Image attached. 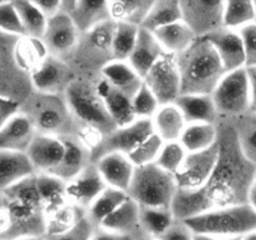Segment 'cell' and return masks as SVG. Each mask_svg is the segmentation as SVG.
<instances>
[{
  "mask_svg": "<svg viewBox=\"0 0 256 240\" xmlns=\"http://www.w3.org/2000/svg\"><path fill=\"white\" fill-rule=\"evenodd\" d=\"M182 94H212L226 70L206 36H198L176 55Z\"/></svg>",
  "mask_w": 256,
  "mask_h": 240,
  "instance_id": "2",
  "label": "cell"
},
{
  "mask_svg": "<svg viewBox=\"0 0 256 240\" xmlns=\"http://www.w3.org/2000/svg\"><path fill=\"white\" fill-rule=\"evenodd\" d=\"M80 32L92 30V28L110 22L109 0H79L70 12Z\"/></svg>",
  "mask_w": 256,
  "mask_h": 240,
  "instance_id": "29",
  "label": "cell"
},
{
  "mask_svg": "<svg viewBox=\"0 0 256 240\" xmlns=\"http://www.w3.org/2000/svg\"><path fill=\"white\" fill-rule=\"evenodd\" d=\"M152 132L154 128L152 119H136L124 126H116L114 130L105 134L98 146L92 150V162H96L100 156L110 152L129 155Z\"/></svg>",
  "mask_w": 256,
  "mask_h": 240,
  "instance_id": "9",
  "label": "cell"
},
{
  "mask_svg": "<svg viewBox=\"0 0 256 240\" xmlns=\"http://www.w3.org/2000/svg\"><path fill=\"white\" fill-rule=\"evenodd\" d=\"M152 122L154 132L164 142L180 140V136L188 125L182 110L175 102L160 105Z\"/></svg>",
  "mask_w": 256,
  "mask_h": 240,
  "instance_id": "28",
  "label": "cell"
},
{
  "mask_svg": "<svg viewBox=\"0 0 256 240\" xmlns=\"http://www.w3.org/2000/svg\"><path fill=\"white\" fill-rule=\"evenodd\" d=\"M248 202H249L250 206L256 212V184L254 182V185L252 186L249 192V199H248Z\"/></svg>",
  "mask_w": 256,
  "mask_h": 240,
  "instance_id": "55",
  "label": "cell"
},
{
  "mask_svg": "<svg viewBox=\"0 0 256 240\" xmlns=\"http://www.w3.org/2000/svg\"><path fill=\"white\" fill-rule=\"evenodd\" d=\"M175 219L172 208L140 206V230L150 236L159 238Z\"/></svg>",
  "mask_w": 256,
  "mask_h": 240,
  "instance_id": "38",
  "label": "cell"
},
{
  "mask_svg": "<svg viewBox=\"0 0 256 240\" xmlns=\"http://www.w3.org/2000/svg\"><path fill=\"white\" fill-rule=\"evenodd\" d=\"M86 212L76 205L68 202L66 205L58 209L56 212L45 216V236H56L69 232L79 222Z\"/></svg>",
  "mask_w": 256,
  "mask_h": 240,
  "instance_id": "35",
  "label": "cell"
},
{
  "mask_svg": "<svg viewBox=\"0 0 256 240\" xmlns=\"http://www.w3.org/2000/svg\"><path fill=\"white\" fill-rule=\"evenodd\" d=\"M94 84L116 126H124L136 120L132 109V96L112 86L100 74L94 79Z\"/></svg>",
  "mask_w": 256,
  "mask_h": 240,
  "instance_id": "19",
  "label": "cell"
},
{
  "mask_svg": "<svg viewBox=\"0 0 256 240\" xmlns=\"http://www.w3.org/2000/svg\"><path fill=\"white\" fill-rule=\"evenodd\" d=\"M242 240H256V230L248 232L246 235H244V236H242Z\"/></svg>",
  "mask_w": 256,
  "mask_h": 240,
  "instance_id": "58",
  "label": "cell"
},
{
  "mask_svg": "<svg viewBox=\"0 0 256 240\" xmlns=\"http://www.w3.org/2000/svg\"><path fill=\"white\" fill-rule=\"evenodd\" d=\"M139 29V25L129 24V22H115L112 44V60H122V62L129 60L136 44Z\"/></svg>",
  "mask_w": 256,
  "mask_h": 240,
  "instance_id": "39",
  "label": "cell"
},
{
  "mask_svg": "<svg viewBox=\"0 0 256 240\" xmlns=\"http://www.w3.org/2000/svg\"><path fill=\"white\" fill-rule=\"evenodd\" d=\"M22 108V102L8 95L0 94V128Z\"/></svg>",
  "mask_w": 256,
  "mask_h": 240,
  "instance_id": "49",
  "label": "cell"
},
{
  "mask_svg": "<svg viewBox=\"0 0 256 240\" xmlns=\"http://www.w3.org/2000/svg\"><path fill=\"white\" fill-rule=\"evenodd\" d=\"M155 0H109L110 14L115 22H129L142 26Z\"/></svg>",
  "mask_w": 256,
  "mask_h": 240,
  "instance_id": "33",
  "label": "cell"
},
{
  "mask_svg": "<svg viewBox=\"0 0 256 240\" xmlns=\"http://www.w3.org/2000/svg\"><path fill=\"white\" fill-rule=\"evenodd\" d=\"M99 229L118 234L136 235L140 230V205L128 196L112 214L108 215L102 222Z\"/></svg>",
  "mask_w": 256,
  "mask_h": 240,
  "instance_id": "25",
  "label": "cell"
},
{
  "mask_svg": "<svg viewBox=\"0 0 256 240\" xmlns=\"http://www.w3.org/2000/svg\"><path fill=\"white\" fill-rule=\"evenodd\" d=\"M245 50V68L256 66V22H250L239 29Z\"/></svg>",
  "mask_w": 256,
  "mask_h": 240,
  "instance_id": "47",
  "label": "cell"
},
{
  "mask_svg": "<svg viewBox=\"0 0 256 240\" xmlns=\"http://www.w3.org/2000/svg\"><path fill=\"white\" fill-rule=\"evenodd\" d=\"M160 106L154 92L142 82L136 94L132 96V109L136 119H152Z\"/></svg>",
  "mask_w": 256,
  "mask_h": 240,
  "instance_id": "44",
  "label": "cell"
},
{
  "mask_svg": "<svg viewBox=\"0 0 256 240\" xmlns=\"http://www.w3.org/2000/svg\"><path fill=\"white\" fill-rule=\"evenodd\" d=\"M255 5H256V0H255Z\"/></svg>",
  "mask_w": 256,
  "mask_h": 240,
  "instance_id": "61",
  "label": "cell"
},
{
  "mask_svg": "<svg viewBox=\"0 0 256 240\" xmlns=\"http://www.w3.org/2000/svg\"><path fill=\"white\" fill-rule=\"evenodd\" d=\"M175 104L179 106L188 124L192 122H212L219 120L216 105L210 94H182Z\"/></svg>",
  "mask_w": 256,
  "mask_h": 240,
  "instance_id": "26",
  "label": "cell"
},
{
  "mask_svg": "<svg viewBox=\"0 0 256 240\" xmlns=\"http://www.w3.org/2000/svg\"><path fill=\"white\" fill-rule=\"evenodd\" d=\"M95 78L76 76L68 85L64 96L80 128H89L105 135L116 125L95 88Z\"/></svg>",
  "mask_w": 256,
  "mask_h": 240,
  "instance_id": "4",
  "label": "cell"
},
{
  "mask_svg": "<svg viewBox=\"0 0 256 240\" xmlns=\"http://www.w3.org/2000/svg\"><path fill=\"white\" fill-rule=\"evenodd\" d=\"M0 240H15V239H0Z\"/></svg>",
  "mask_w": 256,
  "mask_h": 240,
  "instance_id": "60",
  "label": "cell"
},
{
  "mask_svg": "<svg viewBox=\"0 0 256 240\" xmlns=\"http://www.w3.org/2000/svg\"><path fill=\"white\" fill-rule=\"evenodd\" d=\"M96 226L94 222L85 215L79 220L76 225L69 232L56 236H46L48 240H92Z\"/></svg>",
  "mask_w": 256,
  "mask_h": 240,
  "instance_id": "46",
  "label": "cell"
},
{
  "mask_svg": "<svg viewBox=\"0 0 256 240\" xmlns=\"http://www.w3.org/2000/svg\"><path fill=\"white\" fill-rule=\"evenodd\" d=\"M38 135L32 119L20 110L0 128V150L26 152Z\"/></svg>",
  "mask_w": 256,
  "mask_h": 240,
  "instance_id": "18",
  "label": "cell"
},
{
  "mask_svg": "<svg viewBox=\"0 0 256 240\" xmlns=\"http://www.w3.org/2000/svg\"><path fill=\"white\" fill-rule=\"evenodd\" d=\"M256 22L255 0H225L224 26L239 30Z\"/></svg>",
  "mask_w": 256,
  "mask_h": 240,
  "instance_id": "40",
  "label": "cell"
},
{
  "mask_svg": "<svg viewBox=\"0 0 256 240\" xmlns=\"http://www.w3.org/2000/svg\"><path fill=\"white\" fill-rule=\"evenodd\" d=\"M22 110L32 119L40 134L66 136L79 135L80 125L72 116L64 94L34 92L22 102Z\"/></svg>",
  "mask_w": 256,
  "mask_h": 240,
  "instance_id": "3",
  "label": "cell"
},
{
  "mask_svg": "<svg viewBox=\"0 0 256 240\" xmlns=\"http://www.w3.org/2000/svg\"><path fill=\"white\" fill-rule=\"evenodd\" d=\"M164 140L156 134L152 132L145 140H142L129 155L130 160L135 166H142V165L152 164L156 162L159 152L162 150V145H164Z\"/></svg>",
  "mask_w": 256,
  "mask_h": 240,
  "instance_id": "42",
  "label": "cell"
},
{
  "mask_svg": "<svg viewBox=\"0 0 256 240\" xmlns=\"http://www.w3.org/2000/svg\"><path fill=\"white\" fill-rule=\"evenodd\" d=\"M142 80L154 92L160 105L176 102L182 95V80L176 55L165 52L145 74Z\"/></svg>",
  "mask_w": 256,
  "mask_h": 240,
  "instance_id": "10",
  "label": "cell"
},
{
  "mask_svg": "<svg viewBox=\"0 0 256 240\" xmlns=\"http://www.w3.org/2000/svg\"><path fill=\"white\" fill-rule=\"evenodd\" d=\"M35 174L26 152L0 150V192Z\"/></svg>",
  "mask_w": 256,
  "mask_h": 240,
  "instance_id": "23",
  "label": "cell"
},
{
  "mask_svg": "<svg viewBox=\"0 0 256 240\" xmlns=\"http://www.w3.org/2000/svg\"><path fill=\"white\" fill-rule=\"evenodd\" d=\"M15 240H48L45 235H28V236H20Z\"/></svg>",
  "mask_w": 256,
  "mask_h": 240,
  "instance_id": "56",
  "label": "cell"
},
{
  "mask_svg": "<svg viewBox=\"0 0 256 240\" xmlns=\"http://www.w3.org/2000/svg\"><path fill=\"white\" fill-rule=\"evenodd\" d=\"M95 162H90L79 174L66 182V196L69 202L86 212L100 192L106 188Z\"/></svg>",
  "mask_w": 256,
  "mask_h": 240,
  "instance_id": "15",
  "label": "cell"
},
{
  "mask_svg": "<svg viewBox=\"0 0 256 240\" xmlns=\"http://www.w3.org/2000/svg\"><path fill=\"white\" fill-rule=\"evenodd\" d=\"M218 156H219L218 142L209 149L188 152L182 166L174 174L178 189H202L212 174Z\"/></svg>",
  "mask_w": 256,
  "mask_h": 240,
  "instance_id": "11",
  "label": "cell"
},
{
  "mask_svg": "<svg viewBox=\"0 0 256 240\" xmlns=\"http://www.w3.org/2000/svg\"><path fill=\"white\" fill-rule=\"evenodd\" d=\"M92 240H135V235L118 234V232H106V230L96 228Z\"/></svg>",
  "mask_w": 256,
  "mask_h": 240,
  "instance_id": "51",
  "label": "cell"
},
{
  "mask_svg": "<svg viewBox=\"0 0 256 240\" xmlns=\"http://www.w3.org/2000/svg\"><path fill=\"white\" fill-rule=\"evenodd\" d=\"M100 75L112 86L126 92L130 96H134L144 82L142 78L132 69V65L122 60H112L108 62L102 69Z\"/></svg>",
  "mask_w": 256,
  "mask_h": 240,
  "instance_id": "30",
  "label": "cell"
},
{
  "mask_svg": "<svg viewBox=\"0 0 256 240\" xmlns=\"http://www.w3.org/2000/svg\"><path fill=\"white\" fill-rule=\"evenodd\" d=\"M62 138L65 145V152L62 162L55 168L52 175L68 182L92 162V150L76 135H66Z\"/></svg>",
  "mask_w": 256,
  "mask_h": 240,
  "instance_id": "20",
  "label": "cell"
},
{
  "mask_svg": "<svg viewBox=\"0 0 256 240\" xmlns=\"http://www.w3.org/2000/svg\"><path fill=\"white\" fill-rule=\"evenodd\" d=\"M0 32L15 38L25 35L24 26L12 0L0 2Z\"/></svg>",
  "mask_w": 256,
  "mask_h": 240,
  "instance_id": "45",
  "label": "cell"
},
{
  "mask_svg": "<svg viewBox=\"0 0 256 240\" xmlns=\"http://www.w3.org/2000/svg\"><path fill=\"white\" fill-rule=\"evenodd\" d=\"M12 2L19 12L25 35L32 38H42L48 24L46 14L29 0H12Z\"/></svg>",
  "mask_w": 256,
  "mask_h": 240,
  "instance_id": "41",
  "label": "cell"
},
{
  "mask_svg": "<svg viewBox=\"0 0 256 240\" xmlns=\"http://www.w3.org/2000/svg\"><path fill=\"white\" fill-rule=\"evenodd\" d=\"M204 36L209 39L214 49L216 50L226 72L245 68L246 59L239 30L222 26Z\"/></svg>",
  "mask_w": 256,
  "mask_h": 240,
  "instance_id": "16",
  "label": "cell"
},
{
  "mask_svg": "<svg viewBox=\"0 0 256 240\" xmlns=\"http://www.w3.org/2000/svg\"><path fill=\"white\" fill-rule=\"evenodd\" d=\"M75 72L68 62L49 55L29 75L32 89L48 94H64L68 85L75 79Z\"/></svg>",
  "mask_w": 256,
  "mask_h": 240,
  "instance_id": "14",
  "label": "cell"
},
{
  "mask_svg": "<svg viewBox=\"0 0 256 240\" xmlns=\"http://www.w3.org/2000/svg\"><path fill=\"white\" fill-rule=\"evenodd\" d=\"M195 234L244 236L256 230V212L249 202L216 208L184 220Z\"/></svg>",
  "mask_w": 256,
  "mask_h": 240,
  "instance_id": "6",
  "label": "cell"
},
{
  "mask_svg": "<svg viewBox=\"0 0 256 240\" xmlns=\"http://www.w3.org/2000/svg\"><path fill=\"white\" fill-rule=\"evenodd\" d=\"M128 196L129 194L124 190L106 186L86 210V216L98 228L108 215L112 214L122 202L128 199Z\"/></svg>",
  "mask_w": 256,
  "mask_h": 240,
  "instance_id": "37",
  "label": "cell"
},
{
  "mask_svg": "<svg viewBox=\"0 0 256 240\" xmlns=\"http://www.w3.org/2000/svg\"><path fill=\"white\" fill-rule=\"evenodd\" d=\"M180 142L188 152L209 149L218 142V125L212 122L188 124L180 136Z\"/></svg>",
  "mask_w": 256,
  "mask_h": 240,
  "instance_id": "32",
  "label": "cell"
},
{
  "mask_svg": "<svg viewBox=\"0 0 256 240\" xmlns=\"http://www.w3.org/2000/svg\"><path fill=\"white\" fill-rule=\"evenodd\" d=\"M78 2H79V0H60V2H62V12H68V14H70Z\"/></svg>",
  "mask_w": 256,
  "mask_h": 240,
  "instance_id": "54",
  "label": "cell"
},
{
  "mask_svg": "<svg viewBox=\"0 0 256 240\" xmlns=\"http://www.w3.org/2000/svg\"><path fill=\"white\" fill-rule=\"evenodd\" d=\"M29 2L36 5L42 12H44L46 14L48 18L56 14L58 12L62 10V2H60V0H29Z\"/></svg>",
  "mask_w": 256,
  "mask_h": 240,
  "instance_id": "50",
  "label": "cell"
},
{
  "mask_svg": "<svg viewBox=\"0 0 256 240\" xmlns=\"http://www.w3.org/2000/svg\"><path fill=\"white\" fill-rule=\"evenodd\" d=\"M65 152V145L62 136L40 134L35 136L30 144L26 154L34 166L35 172L52 174L60 164Z\"/></svg>",
  "mask_w": 256,
  "mask_h": 240,
  "instance_id": "17",
  "label": "cell"
},
{
  "mask_svg": "<svg viewBox=\"0 0 256 240\" xmlns=\"http://www.w3.org/2000/svg\"><path fill=\"white\" fill-rule=\"evenodd\" d=\"M80 34L82 32L70 14L60 10L48 18V24L42 39L50 55L66 59L79 42Z\"/></svg>",
  "mask_w": 256,
  "mask_h": 240,
  "instance_id": "13",
  "label": "cell"
},
{
  "mask_svg": "<svg viewBox=\"0 0 256 240\" xmlns=\"http://www.w3.org/2000/svg\"><path fill=\"white\" fill-rule=\"evenodd\" d=\"M194 240H242V236H214L206 234H195Z\"/></svg>",
  "mask_w": 256,
  "mask_h": 240,
  "instance_id": "53",
  "label": "cell"
},
{
  "mask_svg": "<svg viewBox=\"0 0 256 240\" xmlns=\"http://www.w3.org/2000/svg\"><path fill=\"white\" fill-rule=\"evenodd\" d=\"M219 118L239 116L250 110V82L246 68L228 72L212 94Z\"/></svg>",
  "mask_w": 256,
  "mask_h": 240,
  "instance_id": "8",
  "label": "cell"
},
{
  "mask_svg": "<svg viewBox=\"0 0 256 240\" xmlns=\"http://www.w3.org/2000/svg\"><path fill=\"white\" fill-rule=\"evenodd\" d=\"M230 120L234 125L242 152L252 164L256 165V112L249 110Z\"/></svg>",
  "mask_w": 256,
  "mask_h": 240,
  "instance_id": "36",
  "label": "cell"
},
{
  "mask_svg": "<svg viewBox=\"0 0 256 240\" xmlns=\"http://www.w3.org/2000/svg\"><path fill=\"white\" fill-rule=\"evenodd\" d=\"M250 82V110L256 112V66L246 68Z\"/></svg>",
  "mask_w": 256,
  "mask_h": 240,
  "instance_id": "52",
  "label": "cell"
},
{
  "mask_svg": "<svg viewBox=\"0 0 256 240\" xmlns=\"http://www.w3.org/2000/svg\"><path fill=\"white\" fill-rule=\"evenodd\" d=\"M35 182L45 216L69 202L65 190L66 182L60 178L46 172H38L35 174Z\"/></svg>",
  "mask_w": 256,
  "mask_h": 240,
  "instance_id": "27",
  "label": "cell"
},
{
  "mask_svg": "<svg viewBox=\"0 0 256 240\" xmlns=\"http://www.w3.org/2000/svg\"><path fill=\"white\" fill-rule=\"evenodd\" d=\"M135 240H159V239H158V238L144 234L142 232H139L136 235H135Z\"/></svg>",
  "mask_w": 256,
  "mask_h": 240,
  "instance_id": "57",
  "label": "cell"
},
{
  "mask_svg": "<svg viewBox=\"0 0 256 240\" xmlns=\"http://www.w3.org/2000/svg\"><path fill=\"white\" fill-rule=\"evenodd\" d=\"M114 29L115 22L110 20L80 34L75 49L64 59L74 70L75 76H98L102 68L112 62Z\"/></svg>",
  "mask_w": 256,
  "mask_h": 240,
  "instance_id": "5",
  "label": "cell"
},
{
  "mask_svg": "<svg viewBox=\"0 0 256 240\" xmlns=\"http://www.w3.org/2000/svg\"><path fill=\"white\" fill-rule=\"evenodd\" d=\"M182 20L198 36L224 26L225 0H179Z\"/></svg>",
  "mask_w": 256,
  "mask_h": 240,
  "instance_id": "12",
  "label": "cell"
},
{
  "mask_svg": "<svg viewBox=\"0 0 256 240\" xmlns=\"http://www.w3.org/2000/svg\"><path fill=\"white\" fill-rule=\"evenodd\" d=\"M94 162L108 186L128 192L135 172V165L128 158V155L110 152L100 156Z\"/></svg>",
  "mask_w": 256,
  "mask_h": 240,
  "instance_id": "21",
  "label": "cell"
},
{
  "mask_svg": "<svg viewBox=\"0 0 256 240\" xmlns=\"http://www.w3.org/2000/svg\"><path fill=\"white\" fill-rule=\"evenodd\" d=\"M164 54L165 50L162 49L154 32L140 26L136 44L128 62L140 76L144 78L152 65Z\"/></svg>",
  "mask_w": 256,
  "mask_h": 240,
  "instance_id": "24",
  "label": "cell"
},
{
  "mask_svg": "<svg viewBox=\"0 0 256 240\" xmlns=\"http://www.w3.org/2000/svg\"><path fill=\"white\" fill-rule=\"evenodd\" d=\"M254 182L256 184V166H255V178H254Z\"/></svg>",
  "mask_w": 256,
  "mask_h": 240,
  "instance_id": "59",
  "label": "cell"
},
{
  "mask_svg": "<svg viewBox=\"0 0 256 240\" xmlns=\"http://www.w3.org/2000/svg\"><path fill=\"white\" fill-rule=\"evenodd\" d=\"M154 34L165 52H170L174 55H179L180 52L188 49L190 44L198 38L194 30L184 20L165 25V26L155 30Z\"/></svg>",
  "mask_w": 256,
  "mask_h": 240,
  "instance_id": "31",
  "label": "cell"
},
{
  "mask_svg": "<svg viewBox=\"0 0 256 240\" xmlns=\"http://www.w3.org/2000/svg\"><path fill=\"white\" fill-rule=\"evenodd\" d=\"M216 125L219 145L216 165L206 184L198 189L202 212L245 204L254 185L256 165L242 152L232 120L219 118Z\"/></svg>",
  "mask_w": 256,
  "mask_h": 240,
  "instance_id": "1",
  "label": "cell"
},
{
  "mask_svg": "<svg viewBox=\"0 0 256 240\" xmlns=\"http://www.w3.org/2000/svg\"><path fill=\"white\" fill-rule=\"evenodd\" d=\"M182 20L179 0H155L142 22V28L154 32L160 28Z\"/></svg>",
  "mask_w": 256,
  "mask_h": 240,
  "instance_id": "34",
  "label": "cell"
},
{
  "mask_svg": "<svg viewBox=\"0 0 256 240\" xmlns=\"http://www.w3.org/2000/svg\"><path fill=\"white\" fill-rule=\"evenodd\" d=\"M176 190L174 175L152 162L135 166L128 194L140 206L172 208Z\"/></svg>",
  "mask_w": 256,
  "mask_h": 240,
  "instance_id": "7",
  "label": "cell"
},
{
  "mask_svg": "<svg viewBox=\"0 0 256 240\" xmlns=\"http://www.w3.org/2000/svg\"><path fill=\"white\" fill-rule=\"evenodd\" d=\"M186 154L188 152L185 150V148L182 146L180 140L165 142L162 150H160L159 156H158L155 164L159 165V166L162 168V169H164L165 172L174 175L175 172L179 170V168L182 166Z\"/></svg>",
  "mask_w": 256,
  "mask_h": 240,
  "instance_id": "43",
  "label": "cell"
},
{
  "mask_svg": "<svg viewBox=\"0 0 256 240\" xmlns=\"http://www.w3.org/2000/svg\"><path fill=\"white\" fill-rule=\"evenodd\" d=\"M195 232L184 220L175 219V222L160 235L159 240H194Z\"/></svg>",
  "mask_w": 256,
  "mask_h": 240,
  "instance_id": "48",
  "label": "cell"
},
{
  "mask_svg": "<svg viewBox=\"0 0 256 240\" xmlns=\"http://www.w3.org/2000/svg\"><path fill=\"white\" fill-rule=\"evenodd\" d=\"M50 55L42 38L22 35L15 39L12 44V60L18 69L29 76Z\"/></svg>",
  "mask_w": 256,
  "mask_h": 240,
  "instance_id": "22",
  "label": "cell"
}]
</instances>
